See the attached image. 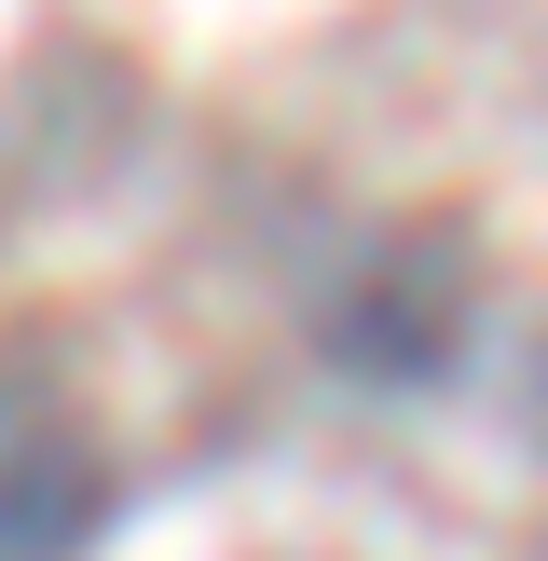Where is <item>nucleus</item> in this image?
I'll return each mask as SVG.
<instances>
[{
  "label": "nucleus",
  "mask_w": 548,
  "mask_h": 561,
  "mask_svg": "<svg viewBox=\"0 0 548 561\" xmlns=\"http://www.w3.org/2000/svg\"><path fill=\"white\" fill-rule=\"evenodd\" d=\"M466 329H480V261H466L453 219H411V233H384L370 261L329 288L316 343H329V370H356V383H438L466 356Z\"/></svg>",
  "instance_id": "nucleus-1"
},
{
  "label": "nucleus",
  "mask_w": 548,
  "mask_h": 561,
  "mask_svg": "<svg viewBox=\"0 0 548 561\" xmlns=\"http://www.w3.org/2000/svg\"><path fill=\"white\" fill-rule=\"evenodd\" d=\"M124 466L55 383V356H0V561H96Z\"/></svg>",
  "instance_id": "nucleus-2"
}]
</instances>
